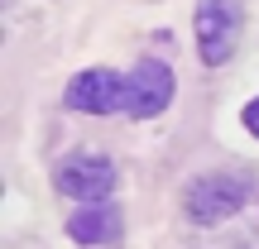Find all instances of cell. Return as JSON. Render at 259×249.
<instances>
[{"instance_id": "obj_1", "label": "cell", "mask_w": 259, "mask_h": 249, "mask_svg": "<svg viewBox=\"0 0 259 249\" xmlns=\"http://www.w3.org/2000/svg\"><path fill=\"white\" fill-rule=\"evenodd\" d=\"M115 182H120L115 163L106 154H92V148H82V154L63 158V163L53 168V187L63 196H72V202H82V206H106V196L115 192Z\"/></svg>"}, {"instance_id": "obj_2", "label": "cell", "mask_w": 259, "mask_h": 249, "mask_svg": "<svg viewBox=\"0 0 259 249\" xmlns=\"http://www.w3.org/2000/svg\"><path fill=\"white\" fill-rule=\"evenodd\" d=\"M240 29H245L240 0H197V53L206 67L231 63V53L240 48Z\"/></svg>"}, {"instance_id": "obj_3", "label": "cell", "mask_w": 259, "mask_h": 249, "mask_svg": "<svg viewBox=\"0 0 259 249\" xmlns=\"http://www.w3.org/2000/svg\"><path fill=\"white\" fill-rule=\"evenodd\" d=\"M245 202H250V187H245V177H231V173H206L187 187V216L197 225H221Z\"/></svg>"}, {"instance_id": "obj_4", "label": "cell", "mask_w": 259, "mask_h": 249, "mask_svg": "<svg viewBox=\"0 0 259 249\" xmlns=\"http://www.w3.org/2000/svg\"><path fill=\"white\" fill-rule=\"evenodd\" d=\"M168 101H173V72H168L163 63H139L135 72L125 77V115H135V120H154V115L168 111Z\"/></svg>"}, {"instance_id": "obj_5", "label": "cell", "mask_w": 259, "mask_h": 249, "mask_svg": "<svg viewBox=\"0 0 259 249\" xmlns=\"http://www.w3.org/2000/svg\"><path fill=\"white\" fill-rule=\"evenodd\" d=\"M67 106L82 115H111L125 106V77H115L111 67H87L67 82Z\"/></svg>"}, {"instance_id": "obj_6", "label": "cell", "mask_w": 259, "mask_h": 249, "mask_svg": "<svg viewBox=\"0 0 259 249\" xmlns=\"http://www.w3.org/2000/svg\"><path fill=\"white\" fill-rule=\"evenodd\" d=\"M67 235L77 244H115L120 240V211L115 206H82L67 221Z\"/></svg>"}, {"instance_id": "obj_7", "label": "cell", "mask_w": 259, "mask_h": 249, "mask_svg": "<svg viewBox=\"0 0 259 249\" xmlns=\"http://www.w3.org/2000/svg\"><path fill=\"white\" fill-rule=\"evenodd\" d=\"M245 129H250V134L259 139V96H254L250 106H245Z\"/></svg>"}]
</instances>
